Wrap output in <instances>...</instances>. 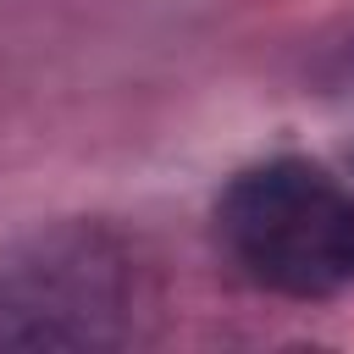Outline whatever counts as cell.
I'll return each mask as SVG.
<instances>
[{
    "label": "cell",
    "mask_w": 354,
    "mask_h": 354,
    "mask_svg": "<svg viewBox=\"0 0 354 354\" xmlns=\"http://www.w3.org/2000/svg\"><path fill=\"white\" fill-rule=\"evenodd\" d=\"M216 238L249 282L282 299L354 288V188L304 155L243 166L216 199Z\"/></svg>",
    "instance_id": "obj_1"
},
{
    "label": "cell",
    "mask_w": 354,
    "mask_h": 354,
    "mask_svg": "<svg viewBox=\"0 0 354 354\" xmlns=\"http://www.w3.org/2000/svg\"><path fill=\"white\" fill-rule=\"evenodd\" d=\"M348 160H354V155H348Z\"/></svg>",
    "instance_id": "obj_3"
},
{
    "label": "cell",
    "mask_w": 354,
    "mask_h": 354,
    "mask_svg": "<svg viewBox=\"0 0 354 354\" xmlns=\"http://www.w3.org/2000/svg\"><path fill=\"white\" fill-rule=\"evenodd\" d=\"M133 315V260L105 227L55 221L0 249V348H122Z\"/></svg>",
    "instance_id": "obj_2"
}]
</instances>
